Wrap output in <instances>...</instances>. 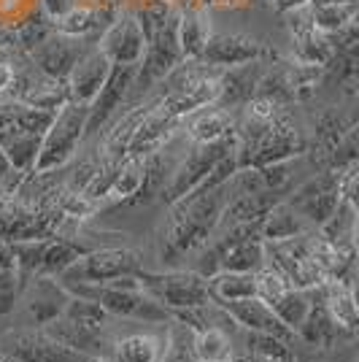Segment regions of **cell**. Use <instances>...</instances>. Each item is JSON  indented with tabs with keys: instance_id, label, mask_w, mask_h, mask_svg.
I'll list each match as a JSON object with an SVG mask.
<instances>
[{
	"instance_id": "cell-1",
	"label": "cell",
	"mask_w": 359,
	"mask_h": 362,
	"mask_svg": "<svg viewBox=\"0 0 359 362\" xmlns=\"http://www.w3.org/2000/svg\"><path fill=\"white\" fill-rule=\"evenodd\" d=\"M65 289L71 295L95 300L111 319H133V322H143V325H167L170 322V311L163 308L157 300H151L135 276L114 279L105 284H68Z\"/></svg>"
},
{
	"instance_id": "cell-2",
	"label": "cell",
	"mask_w": 359,
	"mask_h": 362,
	"mask_svg": "<svg viewBox=\"0 0 359 362\" xmlns=\"http://www.w3.org/2000/svg\"><path fill=\"white\" fill-rule=\"evenodd\" d=\"M87 114H90V106L76 103V100H68L65 106L54 111V119L41 138V149L35 157L33 173H49L73 154L81 138L87 136Z\"/></svg>"
},
{
	"instance_id": "cell-3",
	"label": "cell",
	"mask_w": 359,
	"mask_h": 362,
	"mask_svg": "<svg viewBox=\"0 0 359 362\" xmlns=\"http://www.w3.org/2000/svg\"><path fill=\"white\" fill-rule=\"evenodd\" d=\"M143 271L141 252L127 249V246H103V249H90L76 262H71L65 271L57 276L62 284H105L124 276H138Z\"/></svg>"
},
{
	"instance_id": "cell-4",
	"label": "cell",
	"mask_w": 359,
	"mask_h": 362,
	"mask_svg": "<svg viewBox=\"0 0 359 362\" xmlns=\"http://www.w3.org/2000/svg\"><path fill=\"white\" fill-rule=\"evenodd\" d=\"M138 284L151 300H157L170 314L181 308H195L203 303H211L208 281L197 271H143L135 276Z\"/></svg>"
},
{
	"instance_id": "cell-5",
	"label": "cell",
	"mask_w": 359,
	"mask_h": 362,
	"mask_svg": "<svg viewBox=\"0 0 359 362\" xmlns=\"http://www.w3.org/2000/svg\"><path fill=\"white\" fill-rule=\"evenodd\" d=\"M233 149H235V136H227L222 141H211V144H189L187 157L167 173L163 189H160L165 203L173 206L176 200L189 195L197 184H203L208 179V173L216 168V163L222 157H227Z\"/></svg>"
},
{
	"instance_id": "cell-6",
	"label": "cell",
	"mask_w": 359,
	"mask_h": 362,
	"mask_svg": "<svg viewBox=\"0 0 359 362\" xmlns=\"http://www.w3.org/2000/svg\"><path fill=\"white\" fill-rule=\"evenodd\" d=\"M0 354L8 362H81L84 354L60 344L44 327H16L0 335Z\"/></svg>"
},
{
	"instance_id": "cell-7",
	"label": "cell",
	"mask_w": 359,
	"mask_h": 362,
	"mask_svg": "<svg viewBox=\"0 0 359 362\" xmlns=\"http://www.w3.org/2000/svg\"><path fill=\"white\" fill-rule=\"evenodd\" d=\"M68 298L71 292L57 276H30L19 292L22 314L30 327H46L49 322L60 319Z\"/></svg>"
},
{
	"instance_id": "cell-8",
	"label": "cell",
	"mask_w": 359,
	"mask_h": 362,
	"mask_svg": "<svg viewBox=\"0 0 359 362\" xmlns=\"http://www.w3.org/2000/svg\"><path fill=\"white\" fill-rule=\"evenodd\" d=\"M295 211L308 222L311 227H322L329 216L335 214V209L341 206V189H338V173L329 170L311 179L308 184H302L292 200H286Z\"/></svg>"
},
{
	"instance_id": "cell-9",
	"label": "cell",
	"mask_w": 359,
	"mask_h": 362,
	"mask_svg": "<svg viewBox=\"0 0 359 362\" xmlns=\"http://www.w3.org/2000/svg\"><path fill=\"white\" fill-rule=\"evenodd\" d=\"M98 49L111 60V65H138L146 52V35L138 19L124 11L105 28Z\"/></svg>"
},
{
	"instance_id": "cell-10",
	"label": "cell",
	"mask_w": 359,
	"mask_h": 362,
	"mask_svg": "<svg viewBox=\"0 0 359 362\" xmlns=\"http://www.w3.org/2000/svg\"><path fill=\"white\" fill-rule=\"evenodd\" d=\"M167 351V325H157V330L127 332L108 344L105 360L111 362H163Z\"/></svg>"
},
{
	"instance_id": "cell-11",
	"label": "cell",
	"mask_w": 359,
	"mask_h": 362,
	"mask_svg": "<svg viewBox=\"0 0 359 362\" xmlns=\"http://www.w3.org/2000/svg\"><path fill=\"white\" fill-rule=\"evenodd\" d=\"M243 330L230 319L225 325H211L192 332V354L197 362H233L240 357Z\"/></svg>"
},
{
	"instance_id": "cell-12",
	"label": "cell",
	"mask_w": 359,
	"mask_h": 362,
	"mask_svg": "<svg viewBox=\"0 0 359 362\" xmlns=\"http://www.w3.org/2000/svg\"><path fill=\"white\" fill-rule=\"evenodd\" d=\"M227 314L233 317V322L238 325L240 330L246 332H265V335H276L284 341H295V332L286 327L281 319L276 317V311L270 308L265 300L259 298H243V300H230L219 303Z\"/></svg>"
},
{
	"instance_id": "cell-13",
	"label": "cell",
	"mask_w": 359,
	"mask_h": 362,
	"mask_svg": "<svg viewBox=\"0 0 359 362\" xmlns=\"http://www.w3.org/2000/svg\"><path fill=\"white\" fill-rule=\"evenodd\" d=\"M111 74V60L105 57L100 49L84 52L76 65L68 74V90H71V100L76 103H87L98 98V92L103 90L105 78Z\"/></svg>"
},
{
	"instance_id": "cell-14",
	"label": "cell",
	"mask_w": 359,
	"mask_h": 362,
	"mask_svg": "<svg viewBox=\"0 0 359 362\" xmlns=\"http://www.w3.org/2000/svg\"><path fill=\"white\" fill-rule=\"evenodd\" d=\"M81 54H84L81 38H71V35H60V33H57V38L46 35L44 41L33 49V60L38 62L41 74L52 76V78H65V81Z\"/></svg>"
},
{
	"instance_id": "cell-15",
	"label": "cell",
	"mask_w": 359,
	"mask_h": 362,
	"mask_svg": "<svg viewBox=\"0 0 359 362\" xmlns=\"http://www.w3.org/2000/svg\"><path fill=\"white\" fill-rule=\"evenodd\" d=\"M316 298L322 300V305L327 308V314L332 317V322L354 338L357 332V298H354V284L348 281H338V279H327L324 284L314 287Z\"/></svg>"
},
{
	"instance_id": "cell-16",
	"label": "cell",
	"mask_w": 359,
	"mask_h": 362,
	"mask_svg": "<svg viewBox=\"0 0 359 362\" xmlns=\"http://www.w3.org/2000/svg\"><path fill=\"white\" fill-rule=\"evenodd\" d=\"M262 54V46L252 41V38H243V35H211L200 62H208L213 68H233V65H243V62H252Z\"/></svg>"
},
{
	"instance_id": "cell-17",
	"label": "cell",
	"mask_w": 359,
	"mask_h": 362,
	"mask_svg": "<svg viewBox=\"0 0 359 362\" xmlns=\"http://www.w3.org/2000/svg\"><path fill=\"white\" fill-rule=\"evenodd\" d=\"M41 138L44 136H33V133L19 130L16 124H8L0 130V151L6 154L14 173H33L35 157L41 149Z\"/></svg>"
},
{
	"instance_id": "cell-18",
	"label": "cell",
	"mask_w": 359,
	"mask_h": 362,
	"mask_svg": "<svg viewBox=\"0 0 359 362\" xmlns=\"http://www.w3.org/2000/svg\"><path fill=\"white\" fill-rule=\"evenodd\" d=\"M189 117H192V122L187 124L189 144H211V141H222L227 136H235L233 114H230V108H222L219 103L200 108Z\"/></svg>"
},
{
	"instance_id": "cell-19",
	"label": "cell",
	"mask_w": 359,
	"mask_h": 362,
	"mask_svg": "<svg viewBox=\"0 0 359 362\" xmlns=\"http://www.w3.org/2000/svg\"><path fill=\"white\" fill-rule=\"evenodd\" d=\"M305 230H314V227L308 225L286 200H278V203L262 216V222H259V235H262L265 243L286 241V238H295V235L305 233Z\"/></svg>"
},
{
	"instance_id": "cell-20",
	"label": "cell",
	"mask_w": 359,
	"mask_h": 362,
	"mask_svg": "<svg viewBox=\"0 0 359 362\" xmlns=\"http://www.w3.org/2000/svg\"><path fill=\"white\" fill-rule=\"evenodd\" d=\"M176 35H179L181 57L187 60H200L203 49L211 38V22L208 16L197 8H189L181 16H176Z\"/></svg>"
},
{
	"instance_id": "cell-21",
	"label": "cell",
	"mask_w": 359,
	"mask_h": 362,
	"mask_svg": "<svg viewBox=\"0 0 359 362\" xmlns=\"http://www.w3.org/2000/svg\"><path fill=\"white\" fill-rule=\"evenodd\" d=\"M208 281V292L213 303H230L243 300V298H254L257 281L254 273L246 271H219L206 279Z\"/></svg>"
},
{
	"instance_id": "cell-22",
	"label": "cell",
	"mask_w": 359,
	"mask_h": 362,
	"mask_svg": "<svg viewBox=\"0 0 359 362\" xmlns=\"http://www.w3.org/2000/svg\"><path fill=\"white\" fill-rule=\"evenodd\" d=\"M243 354L257 357L265 362H295L298 351L292 346V341L276 338V335H265V332H246L243 330Z\"/></svg>"
},
{
	"instance_id": "cell-23",
	"label": "cell",
	"mask_w": 359,
	"mask_h": 362,
	"mask_svg": "<svg viewBox=\"0 0 359 362\" xmlns=\"http://www.w3.org/2000/svg\"><path fill=\"white\" fill-rule=\"evenodd\" d=\"M62 319H68V322H73L78 327H87V330L95 332H105L108 325H111V317L105 314L103 308L95 300H90V298H81V295H71L68 298Z\"/></svg>"
},
{
	"instance_id": "cell-24",
	"label": "cell",
	"mask_w": 359,
	"mask_h": 362,
	"mask_svg": "<svg viewBox=\"0 0 359 362\" xmlns=\"http://www.w3.org/2000/svg\"><path fill=\"white\" fill-rule=\"evenodd\" d=\"M308 11H311V22H314L316 30L324 33V35H332V33H341L354 25L357 0L335 3V6H308Z\"/></svg>"
},
{
	"instance_id": "cell-25",
	"label": "cell",
	"mask_w": 359,
	"mask_h": 362,
	"mask_svg": "<svg viewBox=\"0 0 359 362\" xmlns=\"http://www.w3.org/2000/svg\"><path fill=\"white\" fill-rule=\"evenodd\" d=\"M311 303H314L311 289L289 287L278 300L270 305V308L276 311V317L281 319L289 330L298 332V327L302 325V319L308 317V311H311Z\"/></svg>"
},
{
	"instance_id": "cell-26",
	"label": "cell",
	"mask_w": 359,
	"mask_h": 362,
	"mask_svg": "<svg viewBox=\"0 0 359 362\" xmlns=\"http://www.w3.org/2000/svg\"><path fill=\"white\" fill-rule=\"evenodd\" d=\"M95 28H98V16H95L92 6H73L71 11L54 19V30L60 35H71V38H84Z\"/></svg>"
},
{
	"instance_id": "cell-27",
	"label": "cell",
	"mask_w": 359,
	"mask_h": 362,
	"mask_svg": "<svg viewBox=\"0 0 359 362\" xmlns=\"http://www.w3.org/2000/svg\"><path fill=\"white\" fill-rule=\"evenodd\" d=\"M25 279L16 268H0V319L11 317L19 305V292H22Z\"/></svg>"
},
{
	"instance_id": "cell-28",
	"label": "cell",
	"mask_w": 359,
	"mask_h": 362,
	"mask_svg": "<svg viewBox=\"0 0 359 362\" xmlns=\"http://www.w3.org/2000/svg\"><path fill=\"white\" fill-rule=\"evenodd\" d=\"M41 6H44L46 14L52 16V22H54L57 16H62L65 11H71L78 3H76V0H41Z\"/></svg>"
},
{
	"instance_id": "cell-29",
	"label": "cell",
	"mask_w": 359,
	"mask_h": 362,
	"mask_svg": "<svg viewBox=\"0 0 359 362\" xmlns=\"http://www.w3.org/2000/svg\"><path fill=\"white\" fill-rule=\"evenodd\" d=\"M14 84H16V68L11 62L0 60V95H6Z\"/></svg>"
},
{
	"instance_id": "cell-30",
	"label": "cell",
	"mask_w": 359,
	"mask_h": 362,
	"mask_svg": "<svg viewBox=\"0 0 359 362\" xmlns=\"http://www.w3.org/2000/svg\"><path fill=\"white\" fill-rule=\"evenodd\" d=\"M0 268H14V255H11V243L0 238Z\"/></svg>"
},
{
	"instance_id": "cell-31",
	"label": "cell",
	"mask_w": 359,
	"mask_h": 362,
	"mask_svg": "<svg viewBox=\"0 0 359 362\" xmlns=\"http://www.w3.org/2000/svg\"><path fill=\"white\" fill-rule=\"evenodd\" d=\"M276 3H278V8H281V11H295V8L308 6V0H276Z\"/></svg>"
},
{
	"instance_id": "cell-32",
	"label": "cell",
	"mask_w": 359,
	"mask_h": 362,
	"mask_svg": "<svg viewBox=\"0 0 359 362\" xmlns=\"http://www.w3.org/2000/svg\"><path fill=\"white\" fill-rule=\"evenodd\" d=\"M335 3H351V0H308V6H335Z\"/></svg>"
},
{
	"instance_id": "cell-33",
	"label": "cell",
	"mask_w": 359,
	"mask_h": 362,
	"mask_svg": "<svg viewBox=\"0 0 359 362\" xmlns=\"http://www.w3.org/2000/svg\"><path fill=\"white\" fill-rule=\"evenodd\" d=\"M233 362H265V360H257V357H249V354H240V357H235Z\"/></svg>"
},
{
	"instance_id": "cell-34",
	"label": "cell",
	"mask_w": 359,
	"mask_h": 362,
	"mask_svg": "<svg viewBox=\"0 0 359 362\" xmlns=\"http://www.w3.org/2000/svg\"><path fill=\"white\" fill-rule=\"evenodd\" d=\"M81 362H111V360H105V357H84Z\"/></svg>"
},
{
	"instance_id": "cell-35",
	"label": "cell",
	"mask_w": 359,
	"mask_h": 362,
	"mask_svg": "<svg viewBox=\"0 0 359 362\" xmlns=\"http://www.w3.org/2000/svg\"><path fill=\"white\" fill-rule=\"evenodd\" d=\"M0 362H8V360H6V357H3V354H0Z\"/></svg>"
}]
</instances>
